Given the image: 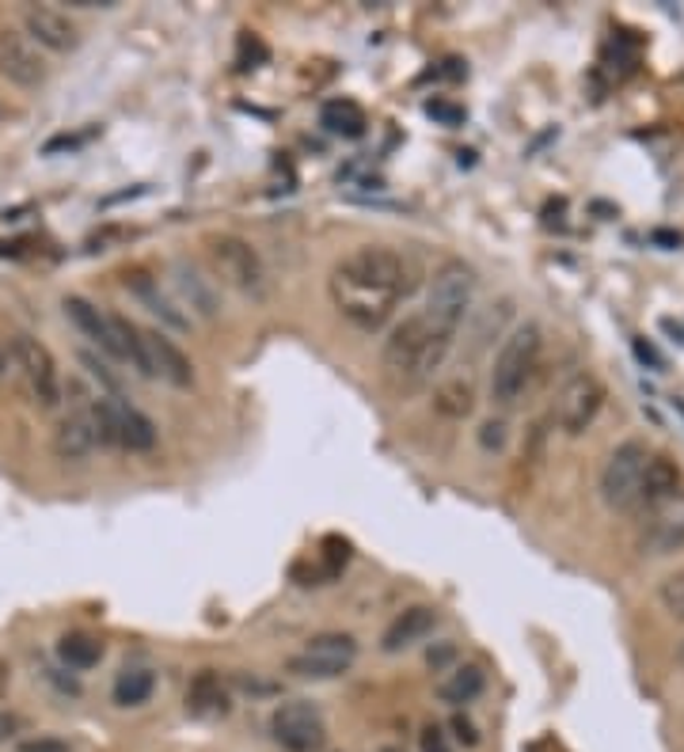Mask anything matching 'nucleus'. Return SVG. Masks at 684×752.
Returning a JSON list of instances; mask_svg holds the SVG:
<instances>
[{
    "label": "nucleus",
    "mask_w": 684,
    "mask_h": 752,
    "mask_svg": "<svg viewBox=\"0 0 684 752\" xmlns=\"http://www.w3.org/2000/svg\"><path fill=\"white\" fill-rule=\"evenodd\" d=\"M415 289V266L392 247H358L332 270V301L358 331H381L396 304Z\"/></svg>",
    "instance_id": "f257e3e1"
},
{
    "label": "nucleus",
    "mask_w": 684,
    "mask_h": 752,
    "mask_svg": "<svg viewBox=\"0 0 684 752\" xmlns=\"http://www.w3.org/2000/svg\"><path fill=\"white\" fill-rule=\"evenodd\" d=\"M453 342H456V327L442 324V319H434L422 308L415 316H407L404 324L392 327V335L384 339L381 365L396 384L419 388V384H427L445 365Z\"/></svg>",
    "instance_id": "f03ea898"
},
{
    "label": "nucleus",
    "mask_w": 684,
    "mask_h": 752,
    "mask_svg": "<svg viewBox=\"0 0 684 752\" xmlns=\"http://www.w3.org/2000/svg\"><path fill=\"white\" fill-rule=\"evenodd\" d=\"M540 354H544V335H540L537 324H521L502 339V350L494 357L491 369V396L494 403L509 407L525 396L532 373L540 365Z\"/></svg>",
    "instance_id": "7ed1b4c3"
},
{
    "label": "nucleus",
    "mask_w": 684,
    "mask_h": 752,
    "mask_svg": "<svg viewBox=\"0 0 684 752\" xmlns=\"http://www.w3.org/2000/svg\"><path fill=\"white\" fill-rule=\"evenodd\" d=\"M650 449L639 437H627L609 452L601 468V501L612 513H635L639 509L643 472H647Z\"/></svg>",
    "instance_id": "20e7f679"
},
{
    "label": "nucleus",
    "mask_w": 684,
    "mask_h": 752,
    "mask_svg": "<svg viewBox=\"0 0 684 752\" xmlns=\"http://www.w3.org/2000/svg\"><path fill=\"white\" fill-rule=\"evenodd\" d=\"M209 258H214L217 274H221L232 289H240L243 296L263 301V296L271 293V274H266L263 255H259L243 236H236V232L209 236Z\"/></svg>",
    "instance_id": "39448f33"
},
{
    "label": "nucleus",
    "mask_w": 684,
    "mask_h": 752,
    "mask_svg": "<svg viewBox=\"0 0 684 752\" xmlns=\"http://www.w3.org/2000/svg\"><path fill=\"white\" fill-rule=\"evenodd\" d=\"M479 289V274L476 266H468L464 258H449L434 270L430 278V293H427V312L442 324H449L460 331L464 316H468L471 301H476Z\"/></svg>",
    "instance_id": "423d86ee"
},
{
    "label": "nucleus",
    "mask_w": 684,
    "mask_h": 752,
    "mask_svg": "<svg viewBox=\"0 0 684 752\" xmlns=\"http://www.w3.org/2000/svg\"><path fill=\"white\" fill-rule=\"evenodd\" d=\"M353 662H358V639L346 631H324L316 639H309V646L301 654L289 657L286 672H293L301 680H335Z\"/></svg>",
    "instance_id": "0eeeda50"
},
{
    "label": "nucleus",
    "mask_w": 684,
    "mask_h": 752,
    "mask_svg": "<svg viewBox=\"0 0 684 752\" xmlns=\"http://www.w3.org/2000/svg\"><path fill=\"white\" fill-rule=\"evenodd\" d=\"M639 547L643 555H673L684 551V487L673 495L650 501L647 509H639Z\"/></svg>",
    "instance_id": "6e6552de"
},
{
    "label": "nucleus",
    "mask_w": 684,
    "mask_h": 752,
    "mask_svg": "<svg viewBox=\"0 0 684 752\" xmlns=\"http://www.w3.org/2000/svg\"><path fill=\"white\" fill-rule=\"evenodd\" d=\"M96 419H99V429H104V441L118 445V449L125 452H148L156 449V422L148 419L145 411H137L133 403H125V399L118 396H107L96 403Z\"/></svg>",
    "instance_id": "1a4fd4ad"
},
{
    "label": "nucleus",
    "mask_w": 684,
    "mask_h": 752,
    "mask_svg": "<svg viewBox=\"0 0 684 752\" xmlns=\"http://www.w3.org/2000/svg\"><path fill=\"white\" fill-rule=\"evenodd\" d=\"M271 733L286 752H320L327 741L324 715L309 700H289L271 715Z\"/></svg>",
    "instance_id": "9d476101"
},
{
    "label": "nucleus",
    "mask_w": 684,
    "mask_h": 752,
    "mask_svg": "<svg viewBox=\"0 0 684 752\" xmlns=\"http://www.w3.org/2000/svg\"><path fill=\"white\" fill-rule=\"evenodd\" d=\"M0 76H8L15 88L27 92L43 88L46 76H50V65L38 53V46L15 27H0Z\"/></svg>",
    "instance_id": "9b49d317"
},
{
    "label": "nucleus",
    "mask_w": 684,
    "mask_h": 752,
    "mask_svg": "<svg viewBox=\"0 0 684 752\" xmlns=\"http://www.w3.org/2000/svg\"><path fill=\"white\" fill-rule=\"evenodd\" d=\"M12 357L23 369V380L31 384L35 399L43 407H58L61 403V380H58V365H53V354L31 335H15L12 339Z\"/></svg>",
    "instance_id": "f8f14e48"
},
{
    "label": "nucleus",
    "mask_w": 684,
    "mask_h": 752,
    "mask_svg": "<svg viewBox=\"0 0 684 752\" xmlns=\"http://www.w3.org/2000/svg\"><path fill=\"white\" fill-rule=\"evenodd\" d=\"M604 407V384L593 373H578L567 388L560 391V403H555V419L567 429L571 437L586 434L593 426V419Z\"/></svg>",
    "instance_id": "ddd939ff"
},
{
    "label": "nucleus",
    "mask_w": 684,
    "mask_h": 752,
    "mask_svg": "<svg viewBox=\"0 0 684 752\" xmlns=\"http://www.w3.org/2000/svg\"><path fill=\"white\" fill-rule=\"evenodd\" d=\"M23 35H27L35 46L53 50V53L81 50V31H76V23L69 20L65 12H58V8H46V4H27V8H23Z\"/></svg>",
    "instance_id": "4468645a"
},
{
    "label": "nucleus",
    "mask_w": 684,
    "mask_h": 752,
    "mask_svg": "<svg viewBox=\"0 0 684 752\" xmlns=\"http://www.w3.org/2000/svg\"><path fill=\"white\" fill-rule=\"evenodd\" d=\"M99 441H104V429H99L96 407H81V411L65 414V419L58 422V429H53V452H58V460H65V464L88 460L92 452L99 449Z\"/></svg>",
    "instance_id": "2eb2a0df"
},
{
    "label": "nucleus",
    "mask_w": 684,
    "mask_h": 752,
    "mask_svg": "<svg viewBox=\"0 0 684 752\" xmlns=\"http://www.w3.org/2000/svg\"><path fill=\"white\" fill-rule=\"evenodd\" d=\"M141 342H145V357H148V369L160 380H168L171 388H194V365L176 342L168 339L164 331H145L141 327Z\"/></svg>",
    "instance_id": "dca6fc26"
},
{
    "label": "nucleus",
    "mask_w": 684,
    "mask_h": 752,
    "mask_svg": "<svg viewBox=\"0 0 684 752\" xmlns=\"http://www.w3.org/2000/svg\"><path fill=\"white\" fill-rule=\"evenodd\" d=\"M171 278H176L179 296H183V304L194 312V316L217 319V312H221V296H217L214 278H206V274H202L194 263H187V258H176V263H171Z\"/></svg>",
    "instance_id": "f3484780"
},
{
    "label": "nucleus",
    "mask_w": 684,
    "mask_h": 752,
    "mask_svg": "<svg viewBox=\"0 0 684 752\" xmlns=\"http://www.w3.org/2000/svg\"><path fill=\"white\" fill-rule=\"evenodd\" d=\"M434 627H437V608L411 605V608H404V612H399L388 627H384L381 650H384V654H399V650H407V646H415V642L427 639Z\"/></svg>",
    "instance_id": "a211bd4d"
},
{
    "label": "nucleus",
    "mask_w": 684,
    "mask_h": 752,
    "mask_svg": "<svg viewBox=\"0 0 684 752\" xmlns=\"http://www.w3.org/2000/svg\"><path fill=\"white\" fill-rule=\"evenodd\" d=\"M61 308H65L69 324L76 327V331L84 335L88 342H96L99 350H107L111 357H118V347H115V327H111V312H99L92 301H84V296H65L61 301Z\"/></svg>",
    "instance_id": "6ab92c4d"
},
{
    "label": "nucleus",
    "mask_w": 684,
    "mask_h": 752,
    "mask_svg": "<svg viewBox=\"0 0 684 752\" xmlns=\"http://www.w3.org/2000/svg\"><path fill=\"white\" fill-rule=\"evenodd\" d=\"M228 707H232V695H228L225 680L217 677L214 669H202L199 677L187 684V711L199 718H217V715H228Z\"/></svg>",
    "instance_id": "aec40b11"
},
{
    "label": "nucleus",
    "mask_w": 684,
    "mask_h": 752,
    "mask_svg": "<svg viewBox=\"0 0 684 752\" xmlns=\"http://www.w3.org/2000/svg\"><path fill=\"white\" fill-rule=\"evenodd\" d=\"M681 464L673 457H665V452H650L647 460V472H643V490H639V509H647L650 501L673 495V490H681ZM635 509V513H639Z\"/></svg>",
    "instance_id": "412c9836"
},
{
    "label": "nucleus",
    "mask_w": 684,
    "mask_h": 752,
    "mask_svg": "<svg viewBox=\"0 0 684 752\" xmlns=\"http://www.w3.org/2000/svg\"><path fill=\"white\" fill-rule=\"evenodd\" d=\"M487 688V672L479 665H456L442 677L437 684V700L449 703V707H464V703H476Z\"/></svg>",
    "instance_id": "4be33fe9"
},
{
    "label": "nucleus",
    "mask_w": 684,
    "mask_h": 752,
    "mask_svg": "<svg viewBox=\"0 0 684 752\" xmlns=\"http://www.w3.org/2000/svg\"><path fill=\"white\" fill-rule=\"evenodd\" d=\"M156 692V672L145 669V665H130V669H122L115 677V688H111V700L115 707H141V703H148Z\"/></svg>",
    "instance_id": "5701e85b"
},
{
    "label": "nucleus",
    "mask_w": 684,
    "mask_h": 752,
    "mask_svg": "<svg viewBox=\"0 0 684 752\" xmlns=\"http://www.w3.org/2000/svg\"><path fill=\"white\" fill-rule=\"evenodd\" d=\"M320 125H324L327 133H335V137L353 141V137L365 133L369 119L353 99H327V104L320 107Z\"/></svg>",
    "instance_id": "b1692460"
},
{
    "label": "nucleus",
    "mask_w": 684,
    "mask_h": 752,
    "mask_svg": "<svg viewBox=\"0 0 684 752\" xmlns=\"http://www.w3.org/2000/svg\"><path fill=\"white\" fill-rule=\"evenodd\" d=\"M125 289H133V293H137L141 301L148 304V312H156L160 319H168L171 327H187V316L168 301V296L160 293V289H156V281L148 278V274H141V270L137 274H125Z\"/></svg>",
    "instance_id": "393cba45"
},
{
    "label": "nucleus",
    "mask_w": 684,
    "mask_h": 752,
    "mask_svg": "<svg viewBox=\"0 0 684 752\" xmlns=\"http://www.w3.org/2000/svg\"><path fill=\"white\" fill-rule=\"evenodd\" d=\"M58 657H61V665H69V669H76V672L96 669L99 657H104V642H96L92 634H61Z\"/></svg>",
    "instance_id": "a878e982"
},
{
    "label": "nucleus",
    "mask_w": 684,
    "mask_h": 752,
    "mask_svg": "<svg viewBox=\"0 0 684 752\" xmlns=\"http://www.w3.org/2000/svg\"><path fill=\"white\" fill-rule=\"evenodd\" d=\"M471 407H476V391L468 380H449L434 391V411L445 419H468Z\"/></svg>",
    "instance_id": "bb28decb"
},
{
    "label": "nucleus",
    "mask_w": 684,
    "mask_h": 752,
    "mask_svg": "<svg viewBox=\"0 0 684 752\" xmlns=\"http://www.w3.org/2000/svg\"><path fill=\"white\" fill-rule=\"evenodd\" d=\"M658 605H662L673 620H684V570L670 574L662 585H658Z\"/></svg>",
    "instance_id": "cd10ccee"
},
{
    "label": "nucleus",
    "mask_w": 684,
    "mask_h": 752,
    "mask_svg": "<svg viewBox=\"0 0 684 752\" xmlns=\"http://www.w3.org/2000/svg\"><path fill=\"white\" fill-rule=\"evenodd\" d=\"M427 119H434L437 125H445V130H456V125H464V107L460 104H453V99H427Z\"/></svg>",
    "instance_id": "c85d7f7f"
},
{
    "label": "nucleus",
    "mask_w": 684,
    "mask_h": 752,
    "mask_svg": "<svg viewBox=\"0 0 684 752\" xmlns=\"http://www.w3.org/2000/svg\"><path fill=\"white\" fill-rule=\"evenodd\" d=\"M506 422L502 419H487L483 426H479V445H483L487 452H502L506 449Z\"/></svg>",
    "instance_id": "c756f323"
},
{
    "label": "nucleus",
    "mask_w": 684,
    "mask_h": 752,
    "mask_svg": "<svg viewBox=\"0 0 684 752\" xmlns=\"http://www.w3.org/2000/svg\"><path fill=\"white\" fill-rule=\"evenodd\" d=\"M419 749L422 752H453V741L442 726L430 723V726H422V733H419Z\"/></svg>",
    "instance_id": "7c9ffc66"
},
{
    "label": "nucleus",
    "mask_w": 684,
    "mask_h": 752,
    "mask_svg": "<svg viewBox=\"0 0 684 752\" xmlns=\"http://www.w3.org/2000/svg\"><path fill=\"white\" fill-rule=\"evenodd\" d=\"M449 730H453V738L460 741L464 749H476L479 745V730H476V723H471L468 715H453Z\"/></svg>",
    "instance_id": "2f4dec72"
},
{
    "label": "nucleus",
    "mask_w": 684,
    "mask_h": 752,
    "mask_svg": "<svg viewBox=\"0 0 684 752\" xmlns=\"http://www.w3.org/2000/svg\"><path fill=\"white\" fill-rule=\"evenodd\" d=\"M20 752H69V745L58 738H31V741H20Z\"/></svg>",
    "instance_id": "473e14b6"
},
{
    "label": "nucleus",
    "mask_w": 684,
    "mask_h": 752,
    "mask_svg": "<svg viewBox=\"0 0 684 752\" xmlns=\"http://www.w3.org/2000/svg\"><path fill=\"white\" fill-rule=\"evenodd\" d=\"M453 654H456V646H453V642H445V646L430 650V654H427V665H430V669H442L445 662H453Z\"/></svg>",
    "instance_id": "72a5a7b5"
},
{
    "label": "nucleus",
    "mask_w": 684,
    "mask_h": 752,
    "mask_svg": "<svg viewBox=\"0 0 684 752\" xmlns=\"http://www.w3.org/2000/svg\"><path fill=\"white\" fill-rule=\"evenodd\" d=\"M15 730H20V718L8 715V711H0V745H8V741L15 738Z\"/></svg>",
    "instance_id": "f704fd0d"
},
{
    "label": "nucleus",
    "mask_w": 684,
    "mask_h": 752,
    "mask_svg": "<svg viewBox=\"0 0 684 752\" xmlns=\"http://www.w3.org/2000/svg\"><path fill=\"white\" fill-rule=\"evenodd\" d=\"M4 365H8V354H4V347H0V373H4Z\"/></svg>",
    "instance_id": "c9c22d12"
},
{
    "label": "nucleus",
    "mask_w": 684,
    "mask_h": 752,
    "mask_svg": "<svg viewBox=\"0 0 684 752\" xmlns=\"http://www.w3.org/2000/svg\"><path fill=\"white\" fill-rule=\"evenodd\" d=\"M677 662L684 665V642H681V646H677Z\"/></svg>",
    "instance_id": "e433bc0d"
},
{
    "label": "nucleus",
    "mask_w": 684,
    "mask_h": 752,
    "mask_svg": "<svg viewBox=\"0 0 684 752\" xmlns=\"http://www.w3.org/2000/svg\"><path fill=\"white\" fill-rule=\"evenodd\" d=\"M381 752H404V749H396V745H384Z\"/></svg>",
    "instance_id": "4c0bfd02"
}]
</instances>
